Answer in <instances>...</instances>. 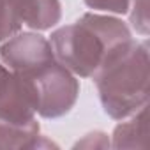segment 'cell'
I'll return each mask as SVG.
<instances>
[{
	"mask_svg": "<svg viewBox=\"0 0 150 150\" xmlns=\"http://www.w3.org/2000/svg\"><path fill=\"white\" fill-rule=\"evenodd\" d=\"M41 127L37 120L28 124H13L0 120V150L41 148Z\"/></svg>",
	"mask_w": 150,
	"mask_h": 150,
	"instance_id": "52a82bcc",
	"label": "cell"
},
{
	"mask_svg": "<svg viewBox=\"0 0 150 150\" xmlns=\"http://www.w3.org/2000/svg\"><path fill=\"white\" fill-rule=\"evenodd\" d=\"M108 148L111 146L110 139H108V134L101 132V131H94V132H88L87 136H83V139H80L74 148Z\"/></svg>",
	"mask_w": 150,
	"mask_h": 150,
	"instance_id": "8fae6325",
	"label": "cell"
},
{
	"mask_svg": "<svg viewBox=\"0 0 150 150\" xmlns=\"http://www.w3.org/2000/svg\"><path fill=\"white\" fill-rule=\"evenodd\" d=\"M62 18L60 0H0V42L18 34L23 25L50 30Z\"/></svg>",
	"mask_w": 150,
	"mask_h": 150,
	"instance_id": "277c9868",
	"label": "cell"
},
{
	"mask_svg": "<svg viewBox=\"0 0 150 150\" xmlns=\"http://www.w3.org/2000/svg\"><path fill=\"white\" fill-rule=\"evenodd\" d=\"M7 71H9V69H7L6 65H2V64H0V78H2V76H4V74L7 72Z\"/></svg>",
	"mask_w": 150,
	"mask_h": 150,
	"instance_id": "7c38bea8",
	"label": "cell"
},
{
	"mask_svg": "<svg viewBox=\"0 0 150 150\" xmlns=\"http://www.w3.org/2000/svg\"><path fill=\"white\" fill-rule=\"evenodd\" d=\"M129 23L143 37L148 35V0H131L129 6Z\"/></svg>",
	"mask_w": 150,
	"mask_h": 150,
	"instance_id": "9c48e42d",
	"label": "cell"
},
{
	"mask_svg": "<svg viewBox=\"0 0 150 150\" xmlns=\"http://www.w3.org/2000/svg\"><path fill=\"white\" fill-rule=\"evenodd\" d=\"M28 76L37 92V113L42 118H60L74 108L80 96V81L57 58Z\"/></svg>",
	"mask_w": 150,
	"mask_h": 150,
	"instance_id": "3957f363",
	"label": "cell"
},
{
	"mask_svg": "<svg viewBox=\"0 0 150 150\" xmlns=\"http://www.w3.org/2000/svg\"><path fill=\"white\" fill-rule=\"evenodd\" d=\"M37 92L28 74L7 71L0 78V120L28 124L35 120Z\"/></svg>",
	"mask_w": 150,
	"mask_h": 150,
	"instance_id": "8992f818",
	"label": "cell"
},
{
	"mask_svg": "<svg viewBox=\"0 0 150 150\" xmlns=\"http://www.w3.org/2000/svg\"><path fill=\"white\" fill-rule=\"evenodd\" d=\"M0 60L7 69L21 74L35 72L55 60L51 42L35 32H18L0 46Z\"/></svg>",
	"mask_w": 150,
	"mask_h": 150,
	"instance_id": "5b68a950",
	"label": "cell"
},
{
	"mask_svg": "<svg viewBox=\"0 0 150 150\" xmlns=\"http://www.w3.org/2000/svg\"><path fill=\"white\" fill-rule=\"evenodd\" d=\"M132 39L127 23L115 16L85 13L51 32L55 58L80 78H94L110 57Z\"/></svg>",
	"mask_w": 150,
	"mask_h": 150,
	"instance_id": "6da1fadb",
	"label": "cell"
},
{
	"mask_svg": "<svg viewBox=\"0 0 150 150\" xmlns=\"http://www.w3.org/2000/svg\"><path fill=\"white\" fill-rule=\"evenodd\" d=\"M85 6L94 11L113 13V14H125L129 11L131 0H83Z\"/></svg>",
	"mask_w": 150,
	"mask_h": 150,
	"instance_id": "30bf717a",
	"label": "cell"
},
{
	"mask_svg": "<svg viewBox=\"0 0 150 150\" xmlns=\"http://www.w3.org/2000/svg\"><path fill=\"white\" fill-rule=\"evenodd\" d=\"M148 42L131 39L115 51L92 78L103 110L113 120H125L148 101Z\"/></svg>",
	"mask_w": 150,
	"mask_h": 150,
	"instance_id": "7a4b0ae2",
	"label": "cell"
},
{
	"mask_svg": "<svg viewBox=\"0 0 150 150\" xmlns=\"http://www.w3.org/2000/svg\"><path fill=\"white\" fill-rule=\"evenodd\" d=\"M127 122H120L113 131V148H145L146 146V106L127 117Z\"/></svg>",
	"mask_w": 150,
	"mask_h": 150,
	"instance_id": "ba28073f",
	"label": "cell"
}]
</instances>
